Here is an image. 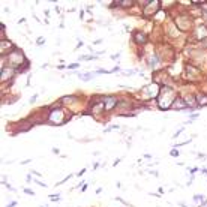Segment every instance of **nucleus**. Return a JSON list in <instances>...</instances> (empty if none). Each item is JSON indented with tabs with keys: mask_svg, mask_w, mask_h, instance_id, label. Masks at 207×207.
I'll return each mask as SVG.
<instances>
[{
	"mask_svg": "<svg viewBox=\"0 0 207 207\" xmlns=\"http://www.w3.org/2000/svg\"><path fill=\"white\" fill-rule=\"evenodd\" d=\"M173 99H174V92L170 87H164L161 90V95H159V107L162 110L170 108V105L173 104Z\"/></svg>",
	"mask_w": 207,
	"mask_h": 207,
	"instance_id": "obj_1",
	"label": "nucleus"
},
{
	"mask_svg": "<svg viewBox=\"0 0 207 207\" xmlns=\"http://www.w3.org/2000/svg\"><path fill=\"white\" fill-rule=\"evenodd\" d=\"M135 39H138L140 44H143V42H146V36H144L143 33H137V35H135Z\"/></svg>",
	"mask_w": 207,
	"mask_h": 207,
	"instance_id": "obj_5",
	"label": "nucleus"
},
{
	"mask_svg": "<svg viewBox=\"0 0 207 207\" xmlns=\"http://www.w3.org/2000/svg\"><path fill=\"white\" fill-rule=\"evenodd\" d=\"M207 35V30L206 27H198V39H203V38Z\"/></svg>",
	"mask_w": 207,
	"mask_h": 207,
	"instance_id": "obj_4",
	"label": "nucleus"
},
{
	"mask_svg": "<svg viewBox=\"0 0 207 207\" xmlns=\"http://www.w3.org/2000/svg\"><path fill=\"white\" fill-rule=\"evenodd\" d=\"M207 102V98L206 96H201V101H200V104H206Z\"/></svg>",
	"mask_w": 207,
	"mask_h": 207,
	"instance_id": "obj_6",
	"label": "nucleus"
},
{
	"mask_svg": "<svg viewBox=\"0 0 207 207\" xmlns=\"http://www.w3.org/2000/svg\"><path fill=\"white\" fill-rule=\"evenodd\" d=\"M131 3H132V2H122V5H123V6H129Z\"/></svg>",
	"mask_w": 207,
	"mask_h": 207,
	"instance_id": "obj_7",
	"label": "nucleus"
},
{
	"mask_svg": "<svg viewBox=\"0 0 207 207\" xmlns=\"http://www.w3.org/2000/svg\"><path fill=\"white\" fill-rule=\"evenodd\" d=\"M65 120V113L57 110V111H53L50 114V122H53L54 125H62Z\"/></svg>",
	"mask_w": 207,
	"mask_h": 207,
	"instance_id": "obj_2",
	"label": "nucleus"
},
{
	"mask_svg": "<svg viewBox=\"0 0 207 207\" xmlns=\"http://www.w3.org/2000/svg\"><path fill=\"white\" fill-rule=\"evenodd\" d=\"M105 102H107V105H105L107 110H111L116 105V99L114 98H105Z\"/></svg>",
	"mask_w": 207,
	"mask_h": 207,
	"instance_id": "obj_3",
	"label": "nucleus"
}]
</instances>
